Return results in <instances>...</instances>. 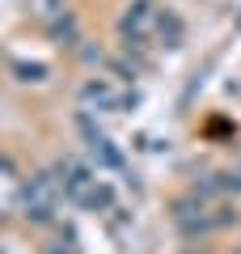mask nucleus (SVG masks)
I'll list each match as a JSON object with an SVG mask.
<instances>
[{
  "label": "nucleus",
  "instance_id": "f257e3e1",
  "mask_svg": "<svg viewBox=\"0 0 241 254\" xmlns=\"http://www.w3.org/2000/svg\"><path fill=\"white\" fill-rule=\"evenodd\" d=\"M241 220V203L233 195H220V199H195V195H182L174 203V225H178L182 237H207L216 229H229Z\"/></svg>",
  "mask_w": 241,
  "mask_h": 254
},
{
  "label": "nucleus",
  "instance_id": "ddd939ff",
  "mask_svg": "<svg viewBox=\"0 0 241 254\" xmlns=\"http://www.w3.org/2000/svg\"><path fill=\"white\" fill-rule=\"evenodd\" d=\"M140 148L144 153H161V140L157 136H140Z\"/></svg>",
  "mask_w": 241,
  "mask_h": 254
},
{
  "label": "nucleus",
  "instance_id": "1a4fd4ad",
  "mask_svg": "<svg viewBox=\"0 0 241 254\" xmlns=\"http://www.w3.org/2000/svg\"><path fill=\"white\" fill-rule=\"evenodd\" d=\"M47 34H51L60 47H76V43H80V26H76V17H72V13H68L63 21H55V26L47 30Z\"/></svg>",
  "mask_w": 241,
  "mask_h": 254
},
{
  "label": "nucleus",
  "instance_id": "20e7f679",
  "mask_svg": "<svg viewBox=\"0 0 241 254\" xmlns=\"http://www.w3.org/2000/svg\"><path fill=\"white\" fill-rule=\"evenodd\" d=\"M55 178H60V187H63V199L68 203H85V195H89L93 187H98V170L93 165H85V161H76V157H60L55 161Z\"/></svg>",
  "mask_w": 241,
  "mask_h": 254
},
{
  "label": "nucleus",
  "instance_id": "6e6552de",
  "mask_svg": "<svg viewBox=\"0 0 241 254\" xmlns=\"http://www.w3.org/2000/svg\"><path fill=\"white\" fill-rule=\"evenodd\" d=\"M30 13H34V17L43 21L47 30H51L55 21H63L72 9H68V0H30Z\"/></svg>",
  "mask_w": 241,
  "mask_h": 254
},
{
  "label": "nucleus",
  "instance_id": "f8f14e48",
  "mask_svg": "<svg viewBox=\"0 0 241 254\" xmlns=\"http://www.w3.org/2000/svg\"><path fill=\"white\" fill-rule=\"evenodd\" d=\"M229 174V187H233V195H241V161L233 165V170H224Z\"/></svg>",
  "mask_w": 241,
  "mask_h": 254
},
{
  "label": "nucleus",
  "instance_id": "0eeeda50",
  "mask_svg": "<svg viewBox=\"0 0 241 254\" xmlns=\"http://www.w3.org/2000/svg\"><path fill=\"white\" fill-rule=\"evenodd\" d=\"M13 203H21V182H17L13 161H9V157H0V216H4Z\"/></svg>",
  "mask_w": 241,
  "mask_h": 254
},
{
  "label": "nucleus",
  "instance_id": "423d86ee",
  "mask_svg": "<svg viewBox=\"0 0 241 254\" xmlns=\"http://www.w3.org/2000/svg\"><path fill=\"white\" fill-rule=\"evenodd\" d=\"M182 34H186V30H182V17H178L174 9H161V13H157V26H152V43L165 47V51H178V47H182Z\"/></svg>",
  "mask_w": 241,
  "mask_h": 254
},
{
  "label": "nucleus",
  "instance_id": "7ed1b4c3",
  "mask_svg": "<svg viewBox=\"0 0 241 254\" xmlns=\"http://www.w3.org/2000/svg\"><path fill=\"white\" fill-rule=\"evenodd\" d=\"M157 4L152 0H127L123 13H119V38H123V47H140L152 43V26H157Z\"/></svg>",
  "mask_w": 241,
  "mask_h": 254
},
{
  "label": "nucleus",
  "instance_id": "39448f33",
  "mask_svg": "<svg viewBox=\"0 0 241 254\" xmlns=\"http://www.w3.org/2000/svg\"><path fill=\"white\" fill-rule=\"evenodd\" d=\"M80 106L93 115H123V89L115 76H89L80 85Z\"/></svg>",
  "mask_w": 241,
  "mask_h": 254
},
{
  "label": "nucleus",
  "instance_id": "9b49d317",
  "mask_svg": "<svg viewBox=\"0 0 241 254\" xmlns=\"http://www.w3.org/2000/svg\"><path fill=\"white\" fill-rule=\"evenodd\" d=\"M13 76L26 81V85H43L47 76H51V68H47V64H13Z\"/></svg>",
  "mask_w": 241,
  "mask_h": 254
},
{
  "label": "nucleus",
  "instance_id": "9d476101",
  "mask_svg": "<svg viewBox=\"0 0 241 254\" xmlns=\"http://www.w3.org/2000/svg\"><path fill=\"white\" fill-rule=\"evenodd\" d=\"M43 254H76V233H72V229H55V233L47 237Z\"/></svg>",
  "mask_w": 241,
  "mask_h": 254
},
{
  "label": "nucleus",
  "instance_id": "f03ea898",
  "mask_svg": "<svg viewBox=\"0 0 241 254\" xmlns=\"http://www.w3.org/2000/svg\"><path fill=\"white\" fill-rule=\"evenodd\" d=\"M60 203H63V187L55 174H34L21 182V216L30 225H51Z\"/></svg>",
  "mask_w": 241,
  "mask_h": 254
},
{
  "label": "nucleus",
  "instance_id": "4468645a",
  "mask_svg": "<svg viewBox=\"0 0 241 254\" xmlns=\"http://www.w3.org/2000/svg\"><path fill=\"white\" fill-rule=\"evenodd\" d=\"M182 254H203V250H182Z\"/></svg>",
  "mask_w": 241,
  "mask_h": 254
}]
</instances>
